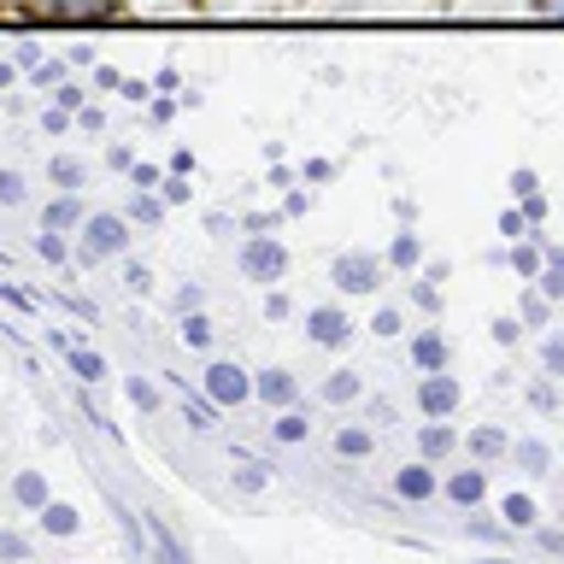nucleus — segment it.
Instances as JSON below:
<instances>
[{
  "instance_id": "obj_1",
  "label": "nucleus",
  "mask_w": 564,
  "mask_h": 564,
  "mask_svg": "<svg viewBox=\"0 0 564 564\" xmlns=\"http://www.w3.org/2000/svg\"><path fill=\"white\" fill-rule=\"evenodd\" d=\"M123 247H130V224H123L118 212H95V218H83V236H77V259L83 264L118 259Z\"/></svg>"
},
{
  "instance_id": "obj_2",
  "label": "nucleus",
  "mask_w": 564,
  "mask_h": 564,
  "mask_svg": "<svg viewBox=\"0 0 564 564\" xmlns=\"http://www.w3.org/2000/svg\"><path fill=\"white\" fill-rule=\"evenodd\" d=\"M200 382H206V400H212V405H247V400H259L253 377H247L236 359H212Z\"/></svg>"
},
{
  "instance_id": "obj_3",
  "label": "nucleus",
  "mask_w": 564,
  "mask_h": 564,
  "mask_svg": "<svg viewBox=\"0 0 564 564\" xmlns=\"http://www.w3.org/2000/svg\"><path fill=\"white\" fill-rule=\"evenodd\" d=\"M282 271H289V247H282L276 236H247V247H241V276H247V282H282Z\"/></svg>"
},
{
  "instance_id": "obj_4",
  "label": "nucleus",
  "mask_w": 564,
  "mask_h": 564,
  "mask_svg": "<svg viewBox=\"0 0 564 564\" xmlns=\"http://www.w3.org/2000/svg\"><path fill=\"white\" fill-rule=\"evenodd\" d=\"M329 282L341 294H377L382 289V264L370 259V253H341V259L329 264Z\"/></svg>"
},
{
  "instance_id": "obj_5",
  "label": "nucleus",
  "mask_w": 564,
  "mask_h": 564,
  "mask_svg": "<svg viewBox=\"0 0 564 564\" xmlns=\"http://www.w3.org/2000/svg\"><path fill=\"white\" fill-rule=\"evenodd\" d=\"M458 400H465V388H458L447 370H423L417 377V412L423 417H453Z\"/></svg>"
},
{
  "instance_id": "obj_6",
  "label": "nucleus",
  "mask_w": 564,
  "mask_h": 564,
  "mask_svg": "<svg viewBox=\"0 0 564 564\" xmlns=\"http://www.w3.org/2000/svg\"><path fill=\"white\" fill-rule=\"evenodd\" d=\"M306 335L317 347H347V335H352V317L341 306H312L306 312Z\"/></svg>"
},
{
  "instance_id": "obj_7",
  "label": "nucleus",
  "mask_w": 564,
  "mask_h": 564,
  "mask_svg": "<svg viewBox=\"0 0 564 564\" xmlns=\"http://www.w3.org/2000/svg\"><path fill=\"white\" fill-rule=\"evenodd\" d=\"M253 388H259V400L264 405H271V412H289V405H294V394H300V382H294V370H259V377H253Z\"/></svg>"
},
{
  "instance_id": "obj_8",
  "label": "nucleus",
  "mask_w": 564,
  "mask_h": 564,
  "mask_svg": "<svg viewBox=\"0 0 564 564\" xmlns=\"http://www.w3.org/2000/svg\"><path fill=\"white\" fill-rule=\"evenodd\" d=\"M435 470H430V458H417V465H400L394 470V494L400 500H435Z\"/></svg>"
},
{
  "instance_id": "obj_9",
  "label": "nucleus",
  "mask_w": 564,
  "mask_h": 564,
  "mask_svg": "<svg viewBox=\"0 0 564 564\" xmlns=\"http://www.w3.org/2000/svg\"><path fill=\"white\" fill-rule=\"evenodd\" d=\"M447 500L476 511V506L488 500V470H476V465H470V470H453V476H447Z\"/></svg>"
},
{
  "instance_id": "obj_10",
  "label": "nucleus",
  "mask_w": 564,
  "mask_h": 564,
  "mask_svg": "<svg viewBox=\"0 0 564 564\" xmlns=\"http://www.w3.org/2000/svg\"><path fill=\"white\" fill-rule=\"evenodd\" d=\"M35 18H100L112 12V0H24Z\"/></svg>"
},
{
  "instance_id": "obj_11",
  "label": "nucleus",
  "mask_w": 564,
  "mask_h": 564,
  "mask_svg": "<svg viewBox=\"0 0 564 564\" xmlns=\"http://www.w3.org/2000/svg\"><path fill=\"white\" fill-rule=\"evenodd\" d=\"M412 365L417 370H447V335H441V329H417L412 335Z\"/></svg>"
},
{
  "instance_id": "obj_12",
  "label": "nucleus",
  "mask_w": 564,
  "mask_h": 564,
  "mask_svg": "<svg viewBox=\"0 0 564 564\" xmlns=\"http://www.w3.org/2000/svg\"><path fill=\"white\" fill-rule=\"evenodd\" d=\"M453 447H458V435H453L441 417H430V423L417 430V458H430V465H435V458H447Z\"/></svg>"
},
{
  "instance_id": "obj_13",
  "label": "nucleus",
  "mask_w": 564,
  "mask_h": 564,
  "mask_svg": "<svg viewBox=\"0 0 564 564\" xmlns=\"http://www.w3.org/2000/svg\"><path fill=\"white\" fill-rule=\"evenodd\" d=\"M12 500L24 506V511H42V506L53 500V494H47V476H42V470H18V476H12Z\"/></svg>"
},
{
  "instance_id": "obj_14",
  "label": "nucleus",
  "mask_w": 564,
  "mask_h": 564,
  "mask_svg": "<svg viewBox=\"0 0 564 564\" xmlns=\"http://www.w3.org/2000/svg\"><path fill=\"white\" fill-rule=\"evenodd\" d=\"M35 518H42V529H47V535H77V529H83V511L77 506H65V500H47L42 511H35Z\"/></svg>"
},
{
  "instance_id": "obj_15",
  "label": "nucleus",
  "mask_w": 564,
  "mask_h": 564,
  "mask_svg": "<svg viewBox=\"0 0 564 564\" xmlns=\"http://www.w3.org/2000/svg\"><path fill=\"white\" fill-rule=\"evenodd\" d=\"M335 453H341V458H370V453H377V430H370V423H347V430H335Z\"/></svg>"
},
{
  "instance_id": "obj_16",
  "label": "nucleus",
  "mask_w": 564,
  "mask_h": 564,
  "mask_svg": "<svg viewBox=\"0 0 564 564\" xmlns=\"http://www.w3.org/2000/svg\"><path fill=\"white\" fill-rule=\"evenodd\" d=\"M465 447H470V458H500V453H511V441H506V430H470L465 435Z\"/></svg>"
},
{
  "instance_id": "obj_17",
  "label": "nucleus",
  "mask_w": 564,
  "mask_h": 564,
  "mask_svg": "<svg viewBox=\"0 0 564 564\" xmlns=\"http://www.w3.org/2000/svg\"><path fill=\"white\" fill-rule=\"evenodd\" d=\"M359 394H365L359 370H335V377L324 382V400H329V405H352V400H359Z\"/></svg>"
},
{
  "instance_id": "obj_18",
  "label": "nucleus",
  "mask_w": 564,
  "mask_h": 564,
  "mask_svg": "<svg viewBox=\"0 0 564 564\" xmlns=\"http://www.w3.org/2000/svg\"><path fill=\"white\" fill-rule=\"evenodd\" d=\"M511 271H518L523 282H535L546 271V253H541V247H529V241H511Z\"/></svg>"
},
{
  "instance_id": "obj_19",
  "label": "nucleus",
  "mask_w": 564,
  "mask_h": 564,
  "mask_svg": "<svg viewBox=\"0 0 564 564\" xmlns=\"http://www.w3.org/2000/svg\"><path fill=\"white\" fill-rule=\"evenodd\" d=\"M511 458H518L523 470H535V476H541L546 465H553V447H546V441H535V435H523L518 447H511Z\"/></svg>"
},
{
  "instance_id": "obj_20",
  "label": "nucleus",
  "mask_w": 564,
  "mask_h": 564,
  "mask_svg": "<svg viewBox=\"0 0 564 564\" xmlns=\"http://www.w3.org/2000/svg\"><path fill=\"white\" fill-rule=\"evenodd\" d=\"M500 518H506V529H535V500H529V494H506Z\"/></svg>"
},
{
  "instance_id": "obj_21",
  "label": "nucleus",
  "mask_w": 564,
  "mask_h": 564,
  "mask_svg": "<svg viewBox=\"0 0 564 564\" xmlns=\"http://www.w3.org/2000/svg\"><path fill=\"white\" fill-rule=\"evenodd\" d=\"M271 435L282 441V447H294V441H306V435H312V423H306V417H300L294 405H289V412H276V423H271Z\"/></svg>"
},
{
  "instance_id": "obj_22",
  "label": "nucleus",
  "mask_w": 564,
  "mask_h": 564,
  "mask_svg": "<svg viewBox=\"0 0 564 564\" xmlns=\"http://www.w3.org/2000/svg\"><path fill=\"white\" fill-rule=\"evenodd\" d=\"M183 347H194V352H206L212 347V324H206V312H183Z\"/></svg>"
},
{
  "instance_id": "obj_23",
  "label": "nucleus",
  "mask_w": 564,
  "mask_h": 564,
  "mask_svg": "<svg viewBox=\"0 0 564 564\" xmlns=\"http://www.w3.org/2000/svg\"><path fill=\"white\" fill-rule=\"evenodd\" d=\"M417 259H423V241L412 236V229H405V236H394V247H388V264H394V271H412Z\"/></svg>"
},
{
  "instance_id": "obj_24",
  "label": "nucleus",
  "mask_w": 564,
  "mask_h": 564,
  "mask_svg": "<svg viewBox=\"0 0 564 564\" xmlns=\"http://www.w3.org/2000/svg\"><path fill=\"white\" fill-rule=\"evenodd\" d=\"M518 317H523V329H541L546 317H553V300H546L541 289H529V294H523V306H518Z\"/></svg>"
},
{
  "instance_id": "obj_25",
  "label": "nucleus",
  "mask_w": 564,
  "mask_h": 564,
  "mask_svg": "<svg viewBox=\"0 0 564 564\" xmlns=\"http://www.w3.org/2000/svg\"><path fill=\"white\" fill-rule=\"evenodd\" d=\"M130 218H141V224H159V218H165V194H148V188H135V200H130Z\"/></svg>"
},
{
  "instance_id": "obj_26",
  "label": "nucleus",
  "mask_w": 564,
  "mask_h": 564,
  "mask_svg": "<svg viewBox=\"0 0 564 564\" xmlns=\"http://www.w3.org/2000/svg\"><path fill=\"white\" fill-rule=\"evenodd\" d=\"M70 370H77L83 382H100L106 377V359H100V352H88V347H70Z\"/></svg>"
},
{
  "instance_id": "obj_27",
  "label": "nucleus",
  "mask_w": 564,
  "mask_h": 564,
  "mask_svg": "<svg viewBox=\"0 0 564 564\" xmlns=\"http://www.w3.org/2000/svg\"><path fill=\"white\" fill-rule=\"evenodd\" d=\"M70 224H83V206L77 200H53L47 218H42V229H70Z\"/></svg>"
},
{
  "instance_id": "obj_28",
  "label": "nucleus",
  "mask_w": 564,
  "mask_h": 564,
  "mask_svg": "<svg viewBox=\"0 0 564 564\" xmlns=\"http://www.w3.org/2000/svg\"><path fill=\"white\" fill-rule=\"evenodd\" d=\"M35 253H42L47 264H65V259H70V247H65L59 229H42V236H35Z\"/></svg>"
},
{
  "instance_id": "obj_29",
  "label": "nucleus",
  "mask_w": 564,
  "mask_h": 564,
  "mask_svg": "<svg viewBox=\"0 0 564 564\" xmlns=\"http://www.w3.org/2000/svg\"><path fill=\"white\" fill-rule=\"evenodd\" d=\"M123 394H130V405H141V412H153V405H159V388L148 377H130V382H123Z\"/></svg>"
},
{
  "instance_id": "obj_30",
  "label": "nucleus",
  "mask_w": 564,
  "mask_h": 564,
  "mask_svg": "<svg viewBox=\"0 0 564 564\" xmlns=\"http://www.w3.org/2000/svg\"><path fill=\"white\" fill-rule=\"evenodd\" d=\"M0 558H7V564H24V558H30V541L18 535V529H0Z\"/></svg>"
},
{
  "instance_id": "obj_31",
  "label": "nucleus",
  "mask_w": 564,
  "mask_h": 564,
  "mask_svg": "<svg viewBox=\"0 0 564 564\" xmlns=\"http://www.w3.org/2000/svg\"><path fill=\"white\" fill-rule=\"evenodd\" d=\"M500 236L506 241H529V218L523 212H500Z\"/></svg>"
},
{
  "instance_id": "obj_32",
  "label": "nucleus",
  "mask_w": 564,
  "mask_h": 564,
  "mask_svg": "<svg viewBox=\"0 0 564 564\" xmlns=\"http://www.w3.org/2000/svg\"><path fill=\"white\" fill-rule=\"evenodd\" d=\"M24 200V176L18 171H0V206H18Z\"/></svg>"
},
{
  "instance_id": "obj_33",
  "label": "nucleus",
  "mask_w": 564,
  "mask_h": 564,
  "mask_svg": "<svg viewBox=\"0 0 564 564\" xmlns=\"http://www.w3.org/2000/svg\"><path fill=\"white\" fill-rule=\"evenodd\" d=\"M511 194H518V200H529V194H541V176L529 171V165H523V171H511Z\"/></svg>"
},
{
  "instance_id": "obj_34",
  "label": "nucleus",
  "mask_w": 564,
  "mask_h": 564,
  "mask_svg": "<svg viewBox=\"0 0 564 564\" xmlns=\"http://www.w3.org/2000/svg\"><path fill=\"white\" fill-rule=\"evenodd\" d=\"M412 300H417V306L430 312V317L441 312V289H435V282H412Z\"/></svg>"
},
{
  "instance_id": "obj_35",
  "label": "nucleus",
  "mask_w": 564,
  "mask_h": 564,
  "mask_svg": "<svg viewBox=\"0 0 564 564\" xmlns=\"http://www.w3.org/2000/svg\"><path fill=\"white\" fill-rule=\"evenodd\" d=\"M518 335H523V317H494V341L500 347H511Z\"/></svg>"
},
{
  "instance_id": "obj_36",
  "label": "nucleus",
  "mask_w": 564,
  "mask_h": 564,
  "mask_svg": "<svg viewBox=\"0 0 564 564\" xmlns=\"http://www.w3.org/2000/svg\"><path fill=\"white\" fill-rule=\"evenodd\" d=\"M264 482H271V476H264L259 465H247V470H236V488H241V494H264Z\"/></svg>"
},
{
  "instance_id": "obj_37",
  "label": "nucleus",
  "mask_w": 564,
  "mask_h": 564,
  "mask_svg": "<svg viewBox=\"0 0 564 564\" xmlns=\"http://www.w3.org/2000/svg\"><path fill=\"white\" fill-rule=\"evenodd\" d=\"M546 377H564V335H553V341H546Z\"/></svg>"
},
{
  "instance_id": "obj_38",
  "label": "nucleus",
  "mask_w": 564,
  "mask_h": 564,
  "mask_svg": "<svg viewBox=\"0 0 564 564\" xmlns=\"http://www.w3.org/2000/svg\"><path fill=\"white\" fill-rule=\"evenodd\" d=\"M370 329H377V335H400V312H394V306H377V317H370Z\"/></svg>"
},
{
  "instance_id": "obj_39",
  "label": "nucleus",
  "mask_w": 564,
  "mask_h": 564,
  "mask_svg": "<svg viewBox=\"0 0 564 564\" xmlns=\"http://www.w3.org/2000/svg\"><path fill=\"white\" fill-rule=\"evenodd\" d=\"M123 289H130V294H148V289H153L148 264H130V271H123Z\"/></svg>"
},
{
  "instance_id": "obj_40",
  "label": "nucleus",
  "mask_w": 564,
  "mask_h": 564,
  "mask_svg": "<svg viewBox=\"0 0 564 564\" xmlns=\"http://www.w3.org/2000/svg\"><path fill=\"white\" fill-rule=\"evenodd\" d=\"M53 176H59L65 188H77V183H83V165H77V159H59V165H53Z\"/></svg>"
},
{
  "instance_id": "obj_41",
  "label": "nucleus",
  "mask_w": 564,
  "mask_h": 564,
  "mask_svg": "<svg viewBox=\"0 0 564 564\" xmlns=\"http://www.w3.org/2000/svg\"><path fill=\"white\" fill-rule=\"evenodd\" d=\"M135 188H165V171H159V165H135Z\"/></svg>"
},
{
  "instance_id": "obj_42",
  "label": "nucleus",
  "mask_w": 564,
  "mask_h": 564,
  "mask_svg": "<svg viewBox=\"0 0 564 564\" xmlns=\"http://www.w3.org/2000/svg\"><path fill=\"white\" fill-rule=\"evenodd\" d=\"M59 77H65V65H59V59H47V65H35V83H42V88H47V83H59Z\"/></svg>"
},
{
  "instance_id": "obj_43",
  "label": "nucleus",
  "mask_w": 564,
  "mask_h": 564,
  "mask_svg": "<svg viewBox=\"0 0 564 564\" xmlns=\"http://www.w3.org/2000/svg\"><path fill=\"white\" fill-rule=\"evenodd\" d=\"M264 317H289V294H264Z\"/></svg>"
},
{
  "instance_id": "obj_44",
  "label": "nucleus",
  "mask_w": 564,
  "mask_h": 564,
  "mask_svg": "<svg viewBox=\"0 0 564 564\" xmlns=\"http://www.w3.org/2000/svg\"><path fill=\"white\" fill-rule=\"evenodd\" d=\"M165 200H188V183H183V176H176V171L165 176Z\"/></svg>"
},
{
  "instance_id": "obj_45",
  "label": "nucleus",
  "mask_w": 564,
  "mask_h": 564,
  "mask_svg": "<svg viewBox=\"0 0 564 564\" xmlns=\"http://www.w3.org/2000/svg\"><path fill=\"white\" fill-rule=\"evenodd\" d=\"M523 218H529V224L546 218V200H541V194H529V200H523Z\"/></svg>"
},
{
  "instance_id": "obj_46",
  "label": "nucleus",
  "mask_w": 564,
  "mask_h": 564,
  "mask_svg": "<svg viewBox=\"0 0 564 564\" xmlns=\"http://www.w3.org/2000/svg\"><path fill=\"white\" fill-rule=\"evenodd\" d=\"M176 306H183V312H200V289H194V282H188V289L176 294Z\"/></svg>"
},
{
  "instance_id": "obj_47",
  "label": "nucleus",
  "mask_w": 564,
  "mask_h": 564,
  "mask_svg": "<svg viewBox=\"0 0 564 564\" xmlns=\"http://www.w3.org/2000/svg\"><path fill=\"white\" fill-rule=\"evenodd\" d=\"M482 564H511V558H482Z\"/></svg>"
},
{
  "instance_id": "obj_48",
  "label": "nucleus",
  "mask_w": 564,
  "mask_h": 564,
  "mask_svg": "<svg viewBox=\"0 0 564 564\" xmlns=\"http://www.w3.org/2000/svg\"><path fill=\"white\" fill-rule=\"evenodd\" d=\"M553 12H564V0H553Z\"/></svg>"
}]
</instances>
